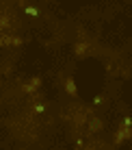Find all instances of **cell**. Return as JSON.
Wrapping results in <instances>:
<instances>
[{
	"instance_id": "52a82bcc",
	"label": "cell",
	"mask_w": 132,
	"mask_h": 150,
	"mask_svg": "<svg viewBox=\"0 0 132 150\" xmlns=\"http://www.w3.org/2000/svg\"><path fill=\"white\" fill-rule=\"evenodd\" d=\"M7 46H11V35H0V48H7Z\"/></svg>"
},
{
	"instance_id": "6da1fadb",
	"label": "cell",
	"mask_w": 132,
	"mask_h": 150,
	"mask_svg": "<svg viewBox=\"0 0 132 150\" xmlns=\"http://www.w3.org/2000/svg\"><path fill=\"white\" fill-rule=\"evenodd\" d=\"M130 137H132V120H130V117H126V120L121 122L117 135H115V146H121V144L128 142Z\"/></svg>"
},
{
	"instance_id": "ba28073f",
	"label": "cell",
	"mask_w": 132,
	"mask_h": 150,
	"mask_svg": "<svg viewBox=\"0 0 132 150\" xmlns=\"http://www.w3.org/2000/svg\"><path fill=\"white\" fill-rule=\"evenodd\" d=\"M43 111H45V105H43V102H37V105H33V113H39V115H41Z\"/></svg>"
},
{
	"instance_id": "9c48e42d",
	"label": "cell",
	"mask_w": 132,
	"mask_h": 150,
	"mask_svg": "<svg viewBox=\"0 0 132 150\" xmlns=\"http://www.w3.org/2000/svg\"><path fill=\"white\" fill-rule=\"evenodd\" d=\"M24 11L28 15H39V9H33V7H24Z\"/></svg>"
},
{
	"instance_id": "3957f363",
	"label": "cell",
	"mask_w": 132,
	"mask_h": 150,
	"mask_svg": "<svg viewBox=\"0 0 132 150\" xmlns=\"http://www.w3.org/2000/svg\"><path fill=\"white\" fill-rule=\"evenodd\" d=\"M39 87H41V79H39V76H33L28 83H22V91H24V94H30V96L37 94Z\"/></svg>"
},
{
	"instance_id": "277c9868",
	"label": "cell",
	"mask_w": 132,
	"mask_h": 150,
	"mask_svg": "<svg viewBox=\"0 0 132 150\" xmlns=\"http://www.w3.org/2000/svg\"><path fill=\"white\" fill-rule=\"evenodd\" d=\"M102 126H104L102 120H98V117H93V115H91L89 120H87V128H89V133H100V131H102Z\"/></svg>"
},
{
	"instance_id": "5b68a950",
	"label": "cell",
	"mask_w": 132,
	"mask_h": 150,
	"mask_svg": "<svg viewBox=\"0 0 132 150\" xmlns=\"http://www.w3.org/2000/svg\"><path fill=\"white\" fill-rule=\"evenodd\" d=\"M65 91H67L69 96H76V94H78V87H76V81L72 79V76H67V79H65Z\"/></svg>"
},
{
	"instance_id": "7a4b0ae2",
	"label": "cell",
	"mask_w": 132,
	"mask_h": 150,
	"mask_svg": "<svg viewBox=\"0 0 132 150\" xmlns=\"http://www.w3.org/2000/svg\"><path fill=\"white\" fill-rule=\"evenodd\" d=\"M74 54L80 57V59L89 57V54H91V41H85V39L76 41V44H74Z\"/></svg>"
},
{
	"instance_id": "8992f818",
	"label": "cell",
	"mask_w": 132,
	"mask_h": 150,
	"mask_svg": "<svg viewBox=\"0 0 132 150\" xmlns=\"http://www.w3.org/2000/svg\"><path fill=\"white\" fill-rule=\"evenodd\" d=\"M13 24H11V18L9 15H0V30H7V28H11Z\"/></svg>"
},
{
	"instance_id": "30bf717a",
	"label": "cell",
	"mask_w": 132,
	"mask_h": 150,
	"mask_svg": "<svg viewBox=\"0 0 132 150\" xmlns=\"http://www.w3.org/2000/svg\"><path fill=\"white\" fill-rule=\"evenodd\" d=\"M22 44H24L22 37H11V46H22Z\"/></svg>"
}]
</instances>
